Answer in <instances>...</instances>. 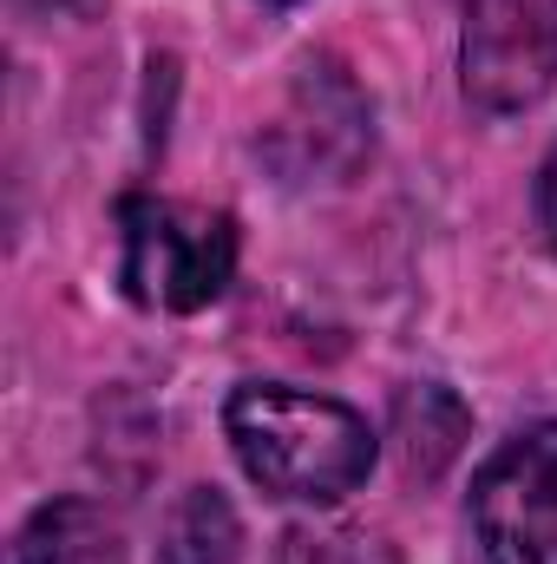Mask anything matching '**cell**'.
<instances>
[{
	"label": "cell",
	"mask_w": 557,
	"mask_h": 564,
	"mask_svg": "<svg viewBox=\"0 0 557 564\" xmlns=\"http://www.w3.org/2000/svg\"><path fill=\"white\" fill-rule=\"evenodd\" d=\"M223 433L237 466L288 506H341L374 473V426L348 401L288 388V381H243L223 401Z\"/></svg>",
	"instance_id": "cell-1"
},
{
	"label": "cell",
	"mask_w": 557,
	"mask_h": 564,
	"mask_svg": "<svg viewBox=\"0 0 557 564\" xmlns=\"http://www.w3.org/2000/svg\"><path fill=\"white\" fill-rule=\"evenodd\" d=\"M119 230H125L119 276H125V295L139 308L197 315L237 276V224L223 210L139 191V197L119 204Z\"/></svg>",
	"instance_id": "cell-2"
},
{
	"label": "cell",
	"mask_w": 557,
	"mask_h": 564,
	"mask_svg": "<svg viewBox=\"0 0 557 564\" xmlns=\"http://www.w3.org/2000/svg\"><path fill=\"white\" fill-rule=\"evenodd\" d=\"M485 564H557V421L512 433L472 479Z\"/></svg>",
	"instance_id": "cell-3"
},
{
	"label": "cell",
	"mask_w": 557,
	"mask_h": 564,
	"mask_svg": "<svg viewBox=\"0 0 557 564\" xmlns=\"http://www.w3.org/2000/svg\"><path fill=\"white\" fill-rule=\"evenodd\" d=\"M459 86L479 112H532L557 86V0H472L459 33Z\"/></svg>",
	"instance_id": "cell-4"
},
{
	"label": "cell",
	"mask_w": 557,
	"mask_h": 564,
	"mask_svg": "<svg viewBox=\"0 0 557 564\" xmlns=\"http://www.w3.org/2000/svg\"><path fill=\"white\" fill-rule=\"evenodd\" d=\"M368 144H374V112H368L361 86L341 66L308 59L263 151L288 184H315V177H348L368 158Z\"/></svg>",
	"instance_id": "cell-5"
},
{
	"label": "cell",
	"mask_w": 557,
	"mask_h": 564,
	"mask_svg": "<svg viewBox=\"0 0 557 564\" xmlns=\"http://www.w3.org/2000/svg\"><path fill=\"white\" fill-rule=\"evenodd\" d=\"M7 564H125V558H119V525L92 499H53L20 525Z\"/></svg>",
	"instance_id": "cell-6"
},
{
	"label": "cell",
	"mask_w": 557,
	"mask_h": 564,
	"mask_svg": "<svg viewBox=\"0 0 557 564\" xmlns=\"http://www.w3.org/2000/svg\"><path fill=\"white\" fill-rule=\"evenodd\" d=\"M243 558V525L237 506L217 486H190L157 532V564H237Z\"/></svg>",
	"instance_id": "cell-7"
},
{
	"label": "cell",
	"mask_w": 557,
	"mask_h": 564,
	"mask_svg": "<svg viewBox=\"0 0 557 564\" xmlns=\"http://www.w3.org/2000/svg\"><path fill=\"white\" fill-rule=\"evenodd\" d=\"M394 440H401V459H407L414 479H439L459 459V446H466V408H459V394L433 388V381L407 388L394 401Z\"/></svg>",
	"instance_id": "cell-8"
},
{
	"label": "cell",
	"mask_w": 557,
	"mask_h": 564,
	"mask_svg": "<svg viewBox=\"0 0 557 564\" xmlns=\"http://www.w3.org/2000/svg\"><path fill=\"white\" fill-rule=\"evenodd\" d=\"M276 564H401V552L368 525H288Z\"/></svg>",
	"instance_id": "cell-9"
},
{
	"label": "cell",
	"mask_w": 557,
	"mask_h": 564,
	"mask_svg": "<svg viewBox=\"0 0 557 564\" xmlns=\"http://www.w3.org/2000/svg\"><path fill=\"white\" fill-rule=\"evenodd\" d=\"M538 230L557 250V144H551V158H545V171H538Z\"/></svg>",
	"instance_id": "cell-10"
}]
</instances>
